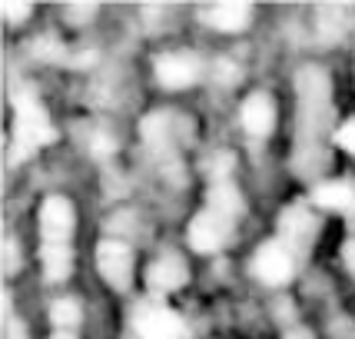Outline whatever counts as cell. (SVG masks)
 <instances>
[{"label":"cell","mask_w":355,"mask_h":339,"mask_svg":"<svg viewBox=\"0 0 355 339\" xmlns=\"http://www.w3.org/2000/svg\"><path fill=\"white\" fill-rule=\"evenodd\" d=\"M295 100H299V113H295V133H299V147H295V167L299 160H309V167L302 176H312L319 170V156H322V140L332 126V77L319 63H306L295 70Z\"/></svg>","instance_id":"6da1fadb"},{"label":"cell","mask_w":355,"mask_h":339,"mask_svg":"<svg viewBox=\"0 0 355 339\" xmlns=\"http://www.w3.org/2000/svg\"><path fill=\"white\" fill-rule=\"evenodd\" d=\"M40 226V273L46 283L60 286L73 273V230H77V210L63 193H50L37 213Z\"/></svg>","instance_id":"7a4b0ae2"},{"label":"cell","mask_w":355,"mask_h":339,"mask_svg":"<svg viewBox=\"0 0 355 339\" xmlns=\"http://www.w3.org/2000/svg\"><path fill=\"white\" fill-rule=\"evenodd\" d=\"M14 120H10V147H7V163L20 167L31 156H37L44 147L57 140V126L50 120L46 107L37 100V93L17 90L14 93Z\"/></svg>","instance_id":"3957f363"},{"label":"cell","mask_w":355,"mask_h":339,"mask_svg":"<svg viewBox=\"0 0 355 339\" xmlns=\"http://www.w3.org/2000/svg\"><path fill=\"white\" fill-rule=\"evenodd\" d=\"M236 226H239V220H232L219 206L202 200L200 213H193V220L186 223V243L200 256H213V253L230 247V240L236 236Z\"/></svg>","instance_id":"277c9868"},{"label":"cell","mask_w":355,"mask_h":339,"mask_svg":"<svg viewBox=\"0 0 355 339\" xmlns=\"http://www.w3.org/2000/svg\"><path fill=\"white\" fill-rule=\"evenodd\" d=\"M299 256H295L293 247H286L279 236H269L263 247L252 253V263H249V273L259 279L263 286L276 290V286H286L293 283L295 273H299Z\"/></svg>","instance_id":"5b68a950"},{"label":"cell","mask_w":355,"mask_h":339,"mask_svg":"<svg viewBox=\"0 0 355 339\" xmlns=\"http://www.w3.org/2000/svg\"><path fill=\"white\" fill-rule=\"evenodd\" d=\"M130 323H133V333L139 339H186V323L183 316L163 303V299H139L133 313H130Z\"/></svg>","instance_id":"8992f818"},{"label":"cell","mask_w":355,"mask_h":339,"mask_svg":"<svg viewBox=\"0 0 355 339\" xmlns=\"http://www.w3.org/2000/svg\"><path fill=\"white\" fill-rule=\"evenodd\" d=\"M319 210L309 203V197L306 200H295L289 203L286 210H282V216H279V240L286 243V247L295 249V256L299 260H306L309 256L312 243H315V233H319Z\"/></svg>","instance_id":"52a82bcc"},{"label":"cell","mask_w":355,"mask_h":339,"mask_svg":"<svg viewBox=\"0 0 355 339\" xmlns=\"http://www.w3.org/2000/svg\"><path fill=\"white\" fill-rule=\"evenodd\" d=\"M96 273L103 276L107 286L113 290H133V283H137V263H133V253L126 243L120 240H100L96 243Z\"/></svg>","instance_id":"ba28073f"},{"label":"cell","mask_w":355,"mask_h":339,"mask_svg":"<svg viewBox=\"0 0 355 339\" xmlns=\"http://www.w3.org/2000/svg\"><path fill=\"white\" fill-rule=\"evenodd\" d=\"M153 77L166 90H186L202 77V60L193 50H166L153 63Z\"/></svg>","instance_id":"9c48e42d"},{"label":"cell","mask_w":355,"mask_h":339,"mask_svg":"<svg viewBox=\"0 0 355 339\" xmlns=\"http://www.w3.org/2000/svg\"><path fill=\"white\" fill-rule=\"evenodd\" d=\"M186 283H189V266H186L176 253H163V256L150 260L146 273H143L146 296H153V299H163V296L183 290Z\"/></svg>","instance_id":"30bf717a"},{"label":"cell","mask_w":355,"mask_h":339,"mask_svg":"<svg viewBox=\"0 0 355 339\" xmlns=\"http://www.w3.org/2000/svg\"><path fill=\"white\" fill-rule=\"evenodd\" d=\"M139 133L146 140L150 154L156 156V163L166 170V173H170V167L180 170V154H176V140H173V126H170V117H166V113H150V117H143Z\"/></svg>","instance_id":"8fae6325"},{"label":"cell","mask_w":355,"mask_h":339,"mask_svg":"<svg viewBox=\"0 0 355 339\" xmlns=\"http://www.w3.org/2000/svg\"><path fill=\"white\" fill-rule=\"evenodd\" d=\"M309 203L319 213L352 216L355 213V180H345V176L319 180V183L309 190Z\"/></svg>","instance_id":"7c38bea8"},{"label":"cell","mask_w":355,"mask_h":339,"mask_svg":"<svg viewBox=\"0 0 355 339\" xmlns=\"http://www.w3.org/2000/svg\"><path fill=\"white\" fill-rule=\"evenodd\" d=\"M239 126L249 137H269L272 126H276V100L263 90L249 93L239 104Z\"/></svg>","instance_id":"4fadbf2b"},{"label":"cell","mask_w":355,"mask_h":339,"mask_svg":"<svg viewBox=\"0 0 355 339\" xmlns=\"http://www.w3.org/2000/svg\"><path fill=\"white\" fill-rule=\"evenodd\" d=\"M200 17L209 31L239 33V31H246L249 20H252V7H249V3H239V0H230V3H213V7H206Z\"/></svg>","instance_id":"5bb4252c"},{"label":"cell","mask_w":355,"mask_h":339,"mask_svg":"<svg viewBox=\"0 0 355 339\" xmlns=\"http://www.w3.org/2000/svg\"><path fill=\"white\" fill-rule=\"evenodd\" d=\"M315 24H319V37L329 40V44H336L355 24V10L352 7H322V10L315 14Z\"/></svg>","instance_id":"9a60e30c"},{"label":"cell","mask_w":355,"mask_h":339,"mask_svg":"<svg viewBox=\"0 0 355 339\" xmlns=\"http://www.w3.org/2000/svg\"><path fill=\"white\" fill-rule=\"evenodd\" d=\"M83 320V309H80L77 299H70V296H60V299H53V306H50V323H53V333H73Z\"/></svg>","instance_id":"2e32d148"},{"label":"cell","mask_w":355,"mask_h":339,"mask_svg":"<svg viewBox=\"0 0 355 339\" xmlns=\"http://www.w3.org/2000/svg\"><path fill=\"white\" fill-rule=\"evenodd\" d=\"M0 17L7 27H20L27 17H33V3H20V0H3L0 3Z\"/></svg>","instance_id":"e0dca14e"},{"label":"cell","mask_w":355,"mask_h":339,"mask_svg":"<svg viewBox=\"0 0 355 339\" xmlns=\"http://www.w3.org/2000/svg\"><path fill=\"white\" fill-rule=\"evenodd\" d=\"M336 143H339L345 154L355 156V117H352V120H345V124L336 130Z\"/></svg>","instance_id":"ac0fdd59"},{"label":"cell","mask_w":355,"mask_h":339,"mask_svg":"<svg viewBox=\"0 0 355 339\" xmlns=\"http://www.w3.org/2000/svg\"><path fill=\"white\" fill-rule=\"evenodd\" d=\"M17 263H20V253H17V240L3 236V273H14Z\"/></svg>","instance_id":"d6986e66"},{"label":"cell","mask_w":355,"mask_h":339,"mask_svg":"<svg viewBox=\"0 0 355 339\" xmlns=\"http://www.w3.org/2000/svg\"><path fill=\"white\" fill-rule=\"evenodd\" d=\"M3 339H27V333H24V323L17 320L14 313H10V316H3Z\"/></svg>","instance_id":"ffe728a7"},{"label":"cell","mask_w":355,"mask_h":339,"mask_svg":"<svg viewBox=\"0 0 355 339\" xmlns=\"http://www.w3.org/2000/svg\"><path fill=\"white\" fill-rule=\"evenodd\" d=\"M342 263H345V270L355 276V240H349V243L342 247Z\"/></svg>","instance_id":"44dd1931"},{"label":"cell","mask_w":355,"mask_h":339,"mask_svg":"<svg viewBox=\"0 0 355 339\" xmlns=\"http://www.w3.org/2000/svg\"><path fill=\"white\" fill-rule=\"evenodd\" d=\"M282 339H312V336H309V329H293V333H286Z\"/></svg>","instance_id":"7402d4cb"},{"label":"cell","mask_w":355,"mask_h":339,"mask_svg":"<svg viewBox=\"0 0 355 339\" xmlns=\"http://www.w3.org/2000/svg\"><path fill=\"white\" fill-rule=\"evenodd\" d=\"M50 339H77V333H53Z\"/></svg>","instance_id":"603a6c76"}]
</instances>
